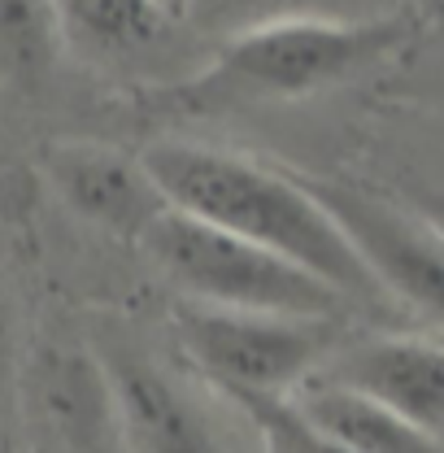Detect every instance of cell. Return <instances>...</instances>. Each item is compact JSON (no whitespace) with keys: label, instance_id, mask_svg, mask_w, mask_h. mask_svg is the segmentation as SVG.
Instances as JSON below:
<instances>
[{"label":"cell","instance_id":"cell-6","mask_svg":"<svg viewBox=\"0 0 444 453\" xmlns=\"http://www.w3.org/2000/svg\"><path fill=\"white\" fill-rule=\"evenodd\" d=\"M61 49L83 65L174 92L210 61V44L166 0H53Z\"/></svg>","mask_w":444,"mask_h":453},{"label":"cell","instance_id":"cell-5","mask_svg":"<svg viewBox=\"0 0 444 453\" xmlns=\"http://www.w3.org/2000/svg\"><path fill=\"white\" fill-rule=\"evenodd\" d=\"M305 188L323 201L335 226L348 235L362 266L375 275L401 319L444 336V235L410 201L357 188L348 179L301 174Z\"/></svg>","mask_w":444,"mask_h":453},{"label":"cell","instance_id":"cell-14","mask_svg":"<svg viewBox=\"0 0 444 453\" xmlns=\"http://www.w3.org/2000/svg\"><path fill=\"white\" fill-rule=\"evenodd\" d=\"M257 432L262 453H348L340 449L332 436H323L292 396H271V393H222Z\"/></svg>","mask_w":444,"mask_h":453},{"label":"cell","instance_id":"cell-8","mask_svg":"<svg viewBox=\"0 0 444 453\" xmlns=\"http://www.w3.org/2000/svg\"><path fill=\"white\" fill-rule=\"evenodd\" d=\"M53 196L88 226L140 244L144 231L166 214V196L140 153L101 140H53L40 157Z\"/></svg>","mask_w":444,"mask_h":453},{"label":"cell","instance_id":"cell-11","mask_svg":"<svg viewBox=\"0 0 444 453\" xmlns=\"http://www.w3.org/2000/svg\"><path fill=\"white\" fill-rule=\"evenodd\" d=\"M287 396L296 401V410L323 436H332L335 445L348 453H444L423 432H414L396 410H388L375 396L357 393V388H348V384L310 375L296 393Z\"/></svg>","mask_w":444,"mask_h":453},{"label":"cell","instance_id":"cell-2","mask_svg":"<svg viewBox=\"0 0 444 453\" xmlns=\"http://www.w3.org/2000/svg\"><path fill=\"white\" fill-rule=\"evenodd\" d=\"M414 40V13L392 22H283L214 44L205 70L166 92L188 110L296 101L335 88Z\"/></svg>","mask_w":444,"mask_h":453},{"label":"cell","instance_id":"cell-1","mask_svg":"<svg viewBox=\"0 0 444 453\" xmlns=\"http://www.w3.org/2000/svg\"><path fill=\"white\" fill-rule=\"evenodd\" d=\"M140 157L157 179L170 210L222 226L283 262L310 271L314 280L335 288L353 310L401 319L384 296V288L375 283V275L353 253L348 235L335 226V219L323 210V201L305 188L296 170L266 166L257 157L179 140V135L153 140Z\"/></svg>","mask_w":444,"mask_h":453},{"label":"cell","instance_id":"cell-7","mask_svg":"<svg viewBox=\"0 0 444 453\" xmlns=\"http://www.w3.org/2000/svg\"><path fill=\"white\" fill-rule=\"evenodd\" d=\"M22 405L57 453H118L126 445L105 362L88 344L40 340L22 362Z\"/></svg>","mask_w":444,"mask_h":453},{"label":"cell","instance_id":"cell-12","mask_svg":"<svg viewBox=\"0 0 444 453\" xmlns=\"http://www.w3.org/2000/svg\"><path fill=\"white\" fill-rule=\"evenodd\" d=\"M179 13L214 49L283 22H392L414 13V0H179Z\"/></svg>","mask_w":444,"mask_h":453},{"label":"cell","instance_id":"cell-10","mask_svg":"<svg viewBox=\"0 0 444 453\" xmlns=\"http://www.w3.org/2000/svg\"><path fill=\"white\" fill-rule=\"evenodd\" d=\"M96 353L105 362L122 441L131 453H226L205 405L140 344L101 340Z\"/></svg>","mask_w":444,"mask_h":453},{"label":"cell","instance_id":"cell-3","mask_svg":"<svg viewBox=\"0 0 444 453\" xmlns=\"http://www.w3.org/2000/svg\"><path fill=\"white\" fill-rule=\"evenodd\" d=\"M140 253L179 292V301L192 305L283 314V319H335V323L353 314V305L310 271L179 210H166L144 231Z\"/></svg>","mask_w":444,"mask_h":453},{"label":"cell","instance_id":"cell-4","mask_svg":"<svg viewBox=\"0 0 444 453\" xmlns=\"http://www.w3.org/2000/svg\"><path fill=\"white\" fill-rule=\"evenodd\" d=\"M174 340L183 357L201 371V380L218 393L287 396L348 336L335 319H283L179 301Z\"/></svg>","mask_w":444,"mask_h":453},{"label":"cell","instance_id":"cell-13","mask_svg":"<svg viewBox=\"0 0 444 453\" xmlns=\"http://www.w3.org/2000/svg\"><path fill=\"white\" fill-rule=\"evenodd\" d=\"M61 53L53 0H0V70L35 83Z\"/></svg>","mask_w":444,"mask_h":453},{"label":"cell","instance_id":"cell-19","mask_svg":"<svg viewBox=\"0 0 444 453\" xmlns=\"http://www.w3.org/2000/svg\"><path fill=\"white\" fill-rule=\"evenodd\" d=\"M440 340H444V336H440Z\"/></svg>","mask_w":444,"mask_h":453},{"label":"cell","instance_id":"cell-15","mask_svg":"<svg viewBox=\"0 0 444 453\" xmlns=\"http://www.w3.org/2000/svg\"><path fill=\"white\" fill-rule=\"evenodd\" d=\"M13 349H18V301L9 280L0 275V366L13 362Z\"/></svg>","mask_w":444,"mask_h":453},{"label":"cell","instance_id":"cell-16","mask_svg":"<svg viewBox=\"0 0 444 453\" xmlns=\"http://www.w3.org/2000/svg\"><path fill=\"white\" fill-rule=\"evenodd\" d=\"M410 205L427 219V223L436 226L444 235V188H436V192H418V196H410Z\"/></svg>","mask_w":444,"mask_h":453},{"label":"cell","instance_id":"cell-9","mask_svg":"<svg viewBox=\"0 0 444 453\" xmlns=\"http://www.w3.org/2000/svg\"><path fill=\"white\" fill-rule=\"evenodd\" d=\"M384 401L414 432L444 449V340L427 332H379L344 340L314 371Z\"/></svg>","mask_w":444,"mask_h":453},{"label":"cell","instance_id":"cell-17","mask_svg":"<svg viewBox=\"0 0 444 453\" xmlns=\"http://www.w3.org/2000/svg\"><path fill=\"white\" fill-rule=\"evenodd\" d=\"M166 4H174V9H179V0H166Z\"/></svg>","mask_w":444,"mask_h":453},{"label":"cell","instance_id":"cell-18","mask_svg":"<svg viewBox=\"0 0 444 453\" xmlns=\"http://www.w3.org/2000/svg\"><path fill=\"white\" fill-rule=\"evenodd\" d=\"M440 4H444V0H440Z\"/></svg>","mask_w":444,"mask_h":453}]
</instances>
